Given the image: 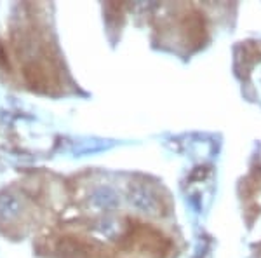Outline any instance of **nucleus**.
<instances>
[{
    "label": "nucleus",
    "instance_id": "1",
    "mask_svg": "<svg viewBox=\"0 0 261 258\" xmlns=\"http://www.w3.org/2000/svg\"><path fill=\"white\" fill-rule=\"evenodd\" d=\"M130 202L148 215H161L164 209L162 199L159 197V194L145 185H136L130 189Z\"/></svg>",
    "mask_w": 261,
    "mask_h": 258
}]
</instances>
